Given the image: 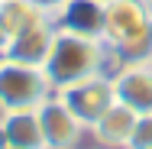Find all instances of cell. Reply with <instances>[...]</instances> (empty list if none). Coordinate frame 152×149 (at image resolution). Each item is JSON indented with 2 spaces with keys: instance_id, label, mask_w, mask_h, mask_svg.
Masks as SVG:
<instances>
[{
  "instance_id": "2",
  "label": "cell",
  "mask_w": 152,
  "mask_h": 149,
  "mask_svg": "<svg viewBox=\"0 0 152 149\" xmlns=\"http://www.w3.org/2000/svg\"><path fill=\"white\" fill-rule=\"evenodd\" d=\"M104 46L110 49L113 65L152 55V16L142 0H113L104 7Z\"/></svg>"
},
{
  "instance_id": "14",
  "label": "cell",
  "mask_w": 152,
  "mask_h": 149,
  "mask_svg": "<svg viewBox=\"0 0 152 149\" xmlns=\"http://www.w3.org/2000/svg\"><path fill=\"white\" fill-rule=\"evenodd\" d=\"M7 49H10V32H7V26L0 23V59L7 55Z\"/></svg>"
},
{
  "instance_id": "17",
  "label": "cell",
  "mask_w": 152,
  "mask_h": 149,
  "mask_svg": "<svg viewBox=\"0 0 152 149\" xmlns=\"http://www.w3.org/2000/svg\"><path fill=\"white\" fill-rule=\"evenodd\" d=\"M100 3H104V7H107V3H113V0H100Z\"/></svg>"
},
{
  "instance_id": "7",
  "label": "cell",
  "mask_w": 152,
  "mask_h": 149,
  "mask_svg": "<svg viewBox=\"0 0 152 149\" xmlns=\"http://www.w3.org/2000/svg\"><path fill=\"white\" fill-rule=\"evenodd\" d=\"M52 39H55V23L49 16H42L39 23L26 26L23 32H16L10 39V49H7V59H16L23 65H39L49 59V49H52Z\"/></svg>"
},
{
  "instance_id": "16",
  "label": "cell",
  "mask_w": 152,
  "mask_h": 149,
  "mask_svg": "<svg viewBox=\"0 0 152 149\" xmlns=\"http://www.w3.org/2000/svg\"><path fill=\"white\" fill-rule=\"evenodd\" d=\"M81 149H100V146H94V143H91V146H81Z\"/></svg>"
},
{
  "instance_id": "20",
  "label": "cell",
  "mask_w": 152,
  "mask_h": 149,
  "mask_svg": "<svg viewBox=\"0 0 152 149\" xmlns=\"http://www.w3.org/2000/svg\"><path fill=\"white\" fill-rule=\"evenodd\" d=\"M149 59H152V55H149Z\"/></svg>"
},
{
  "instance_id": "8",
  "label": "cell",
  "mask_w": 152,
  "mask_h": 149,
  "mask_svg": "<svg viewBox=\"0 0 152 149\" xmlns=\"http://www.w3.org/2000/svg\"><path fill=\"white\" fill-rule=\"evenodd\" d=\"M136 110H129L126 104H113L110 110H104V117L94 123L91 130H88V136H91L94 146L100 149H126L129 143V133H133V126H136Z\"/></svg>"
},
{
  "instance_id": "15",
  "label": "cell",
  "mask_w": 152,
  "mask_h": 149,
  "mask_svg": "<svg viewBox=\"0 0 152 149\" xmlns=\"http://www.w3.org/2000/svg\"><path fill=\"white\" fill-rule=\"evenodd\" d=\"M142 7H146V13L152 16V0H142Z\"/></svg>"
},
{
  "instance_id": "12",
  "label": "cell",
  "mask_w": 152,
  "mask_h": 149,
  "mask_svg": "<svg viewBox=\"0 0 152 149\" xmlns=\"http://www.w3.org/2000/svg\"><path fill=\"white\" fill-rule=\"evenodd\" d=\"M126 149H152V114H139Z\"/></svg>"
},
{
  "instance_id": "3",
  "label": "cell",
  "mask_w": 152,
  "mask_h": 149,
  "mask_svg": "<svg viewBox=\"0 0 152 149\" xmlns=\"http://www.w3.org/2000/svg\"><path fill=\"white\" fill-rule=\"evenodd\" d=\"M49 94L45 71L39 65H23L16 59H0V114L3 110H36Z\"/></svg>"
},
{
  "instance_id": "19",
  "label": "cell",
  "mask_w": 152,
  "mask_h": 149,
  "mask_svg": "<svg viewBox=\"0 0 152 149\" xmlns=\"http://www.w3.org/2000/svg\"><path fill=\"white\" fill-rule=\"evenodd\" d=\"M0 3H3V0H0Z\"/></svg>"
},
{
  "instance_id": "1",
  "label": "cell",
  "mask_w": 152,
  "mask_h": 149,
  "mask_svg": "<svg viewBox=\"0 0 152 149\" xmlns=\"http://www.w3.org/2000/svg\"><path fill=\"white\" fill-rule=\"evenodd\" d=\"M42 71H45L49 88L61 91L68 84H78V81L91 78V75L113 71V55L104 46V39L65 32L55 26V39H52L49 59L42 62Z\"/></svg>"
},
{
  "instance_id": "5",
  "label": "cell",
  "mask_w": 152,
  "mask_h": 149,
  "mask_svg": "<svg viewBox=\"0 0 152 149\" xmlns=\"http://www.w3.org/2000/svg\"><path fill=\"white\" fill-rule=\"evenodd\" d=\"M39 126H42V139H45V149H81L84 139H88V126L75 117L65 101L58 94H49L39 107Z\"/></svg>"
},
{
  "instance_id": "4",
  "label": "cell",
  "mask_w": 152,
  "mask_h": 149,
  "mask_svg": "<svg viewBox=\"0 0 152 149\" xmlns=\"http://www.w3.org/2000/svg\"><path fill=\"white\" fill-rule=\"evenodd\" d=\"M65 107L81 120L88 130H91L97 120L104 117V110H110L117 104V94H113V81H110V71H100V75H91L78 84H68V88L55 91Z\"/></svg>"
},
{
  "instance_id": "18",
  "label": "cell",
  "mask_w": 152,
  "mask_h": 149,
  "mask_svg": "<svg viewBox=\"0 0 152 149\" xmlns=\"http://www.w3.org/2000/svg\"><path fill=\"white\" fill-rule=\"evenodd\" d=\"M0 149H10V146H0Z\"/></svg>"
},
{
  "instance_id": "13",
  "label": "cell",
  "mask_w": 152,
  "mask_h": 149,
  "mask_svg": "<svg viewBox=\"0 0 152 149\" xmlns=\"http://www.w3.org/2000/svg\"><path fill=\"white\" fill-rule=\"evenodd\" d=\"M29 3L42 13V16H49V20H55V13L65 7V0H29Z\"/></svg>"
},
{
  "instance_id": "6",
  "label": "cell",
  "mask_w": 152,
  "mask_h": 149,
  "mask_svg": "<svg viewBox=\"0 0 152 149\" xmlns=\"http://www.w3.org/2000/svg\"><path fill=\"white\" fill-rule=\"evenodd\" d=\"M113 94L136 114H152V59L120 62L110 71Z\"/></svg>"
},
{
  "instance_id": "9",
  "label": "cell",
  "mask_w": 152,
  "mask_h": 149,
  "mask_svg": "<svg viewBox=\"0 0 152 149\" xmlns=\"http://www.w3.org/2000/svg\"><path fill=\"white\" fill-rule=\"evenodd\" d=\"M0 146L10 149H45L36 110H3L0 114Z\"/></svg>"
},
{
  "instance_id": "10",
  "label": "cell",
  "mask_w": 152,
  "mask_h": 149,
  "mask_svg": "<svg viewBox=\"0 0 152 149\" xmlns=\"http://www.w3.org/2000/svg\"><path fill=\"white\" fill-rule=\"evenodd\" d=\"M52 23L65 32L100 39V32H104V3L100 0H65V7L55 13Z\"/></svg>"
},
{
  "instance_id": "11",
  "label": "cell",
  "mask_w": 152,
  "mask_h": 149,
  "mask_svg": "<svg viewBox=\"0 0 152 149\" xmlns=\"http://www.w3.org/2000/svg\"><path fill=\"white\" fill-rule=\"evenodd\" d=\"M39 20H42V13L32 7L29 0H3V3H0V23L7 26L10 39H13L16 32H23L26 26L39 23Z\"/></svg>"
}]
</instances>
